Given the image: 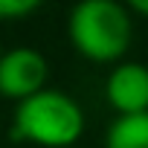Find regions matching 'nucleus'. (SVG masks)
I'll return each mask as SVG.
<instances>
[{
	"label": "nucleus",
	"instance_id": "f257e3e1",
	"mask_svg": "<svg viewBox=\"0 0 148 148\" xmlns=\"http://www.w3.org/2000/svg\"><path fill=\"white\" fill-rule=\"evenodd\" d=\"M67 38L90 64L125 61L134 41V21L122 0H79L67 15Z\"/></svg>",
	"mask_w": 148,
	"mask_h": 148
},
{
	"label": "nucleus",
	"instance_id": "f03ea898",
	"mask_svg": "<svg viewBox=\"0 0 148 148\" xmlns=\"http://www.w3.org/2000/svg\"><path fill=\"white\" fill-rule=\"evenodd\" d=\"M84 110L64 90L44 87L15 105L12 139L38 148H70L84 134Z\"/></svg>",
	"mask_w": 148,
	"mask_h": 148
},
{
	"label": "nucleus",
	"instance_id": "7ed1b4c3",
	"mask_svg": "<svg viewBox=\"0 0 148 148\" xmlns=\"http://www.w3.org/2000/svg\"><path fill=\"white\" fill-rule=\"evenodd\" d=\"M49 64L35 47H12L0 55V96L23 102L47 87Z\"/></svg>",
	"mask_w": 148,
	"mask_h": 148
},
{
	"label": "nucleus",
	"instance_id": "20e7f679",
	"mask_svg": "<svg viewBox=\"0 0 148 148\" xmlns=\"http://www.w3.org/2000/svg\"><path fill=\"white\" fill-rule=\"evenodd\" d=\"M105 102L116 116L148 110V67L139 61H119L105 79Z\"/></svg>",
	"mask_w": 148,
	"mask_h": 148
},
{
	"label": "nucleus",
	"instance_id": "39448f33",
	"mask_svg": "<svg viewBox=\"0 0 148 148\" xmlns=\"http://www.w3.org/2000/svg\"><path fill=\"white\" fill-rule=\"evenodd\" d=\"M105 148H148V110L116 116L105 134Z\"/></svg>",
	"mask_w": 148,
	"mask_h": 148
},
{
	"label": "nucleus",
	"instance_id": "423d86ee",
	"mask_svg": "<svg viewBox=\"0 0 148 148\" xmlns=\"http://www.w3.org/2000/svg\"><path fill=\"white\" fill-rule=\"evenodd\" d=\"M44 6V0H0V21H23Z\"/></svg>",
	"mask_w": 148,
	"mask_h": 148
},
{
	"label": "nucleus",
	"instance_id": "0eeeda50",
	"mask_svg": "<svg viewBox=\"0 0 148 148\" xmlns=\"http://www.w3.org/2000/svg\"><path fill=\"white\" fill-rule=\"evenodd\" d=\"M125 9L131 15H139V18H148V0H122Z\"/></svg>",
	"mask_w": 148,
	"mask_h": 148
},
{
	"label": "nucleus",
	"instance_id": "6e6552de",
	"mask_svg": "<svg viewBox=\"0 0 148 148\" xmlns=\"http://www.w3.org/2000/svg\"><path fill=\"white\" fill-rule=\"evenodd\" d=\"M70 148H79V145H70Z\"/></svg>",
	"mask_w": 148,
	"mask_h": 148
},
{
	"label": "nucleus",
	"instance_id": "1a4fd4ad",
	"mask_svg": "<svg viewBox=\"0 0 148 148\" xmlns=\"http://www.w3.org/2000/svg\"><path fill=\"white\" fill-rule=\"evenodd\" d=\"M0 55H3V49H0Z\"/></svg>",
	"mask_w": 148,
	"mask_h": 148
}]
</instances>
